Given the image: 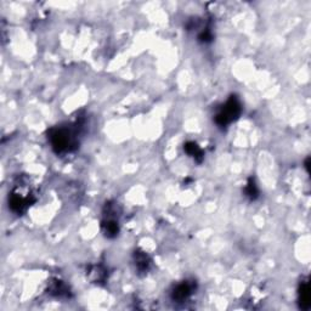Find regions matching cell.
Instances as JSON below:
<instances>
[{
  "label": "cell",
  "instance_id": "cell-1",
  "mask_svg": "<svg viewBox=\"0 0 311 311\" xmlns=\"http://www.w3.org/2000/svg\"><path fill=\"white\" fill-rule=\"evenodd\" d=\"M79 134L81 124L60 125L49 130L48 140L50 142L52 150L57 154H65L73 152L79 147Z\"/></svg>",
  "mask_w": 311,
  "mask_h": 311
},
{
  "label": "cell",
  "instance_id": "cell-2",
  "mask_svg": "<svg viewBox=\"0 0 311 311\" xmlns=\"http://www.w3.org/2000/svg\"><path fill=\"white\" fill-rule=\"evenodd\" d=\"M241 113H242V105L240 99L236 95H231L229 100L218 108L217 114L214 115V122L219 128H227L240 118Z\"/></svg>",
  "mask_w": 311,
  "mask_h": 311
},
{
  "label": "cell",
  "instance_id": "cell-3",
  "mask_svg": "<svg viewBox=\"0 0 311 311\" xmlns=\"http://www.w3.org/2000/svg\"><path fill=\"white\" fill-rule=\"evenodd\" d=\"M25 188L26 184L20 181V184L16 185L11 193L9 195V208L16 215H22L35 202L31 190L23 192Z\"/></svg>",
  "mask_w": 311,
  "mask_h": 311
},
{
  "label": "cell",
  "instance_id": "cell-4",
  "mask_svg": "<svg viewBox=\"0 0 311 311\" xmlns=\"http://www.w3.org/2000/svg\"><path fill=\"white\" fill-rule=\"evenodd\" d=\"M195 290H196L195 281H183L174 287L170 292V298L174 303H184L192 296Z\"/></svg>",
  "mask_w": 311,
  "mask_h": 311
},
{
  "label": "cell",
  "instance_id": "cell-5",
  "mask_svg": "<svg viewBox=\"0 0 311 311\" xmlns=\"http://www.w3.org/2000/svg\"><path fill=\"white\" fill-rule=\"evenodd\" d=\"M133 260L135 269H137L138 274H147L152 266L151 258L147 256L146 253L142 250H135L133 254Z\"/></svg>",
  "mask_w": 311,
  "mask_h": 311
},
{
  "label": "cell",
  "instance_id": "cell-6",
  "mask_svg": "<svg viewBox=\"0 0 311 311\" xmlns=\"http://www.w3.org/2000/svg\"><path fill=\"white\" fill-rule=\"evenodd\" d=\"M298 303H299L300 309H310L311 292L309 281H303V282L299 284V288H298Z\"/></svg>",
  "mask_w": 311,
  "mask_h": 311
},
{
  "label": "cell",
  "instance_id": "cell-7",
  "mask_svg": "<svg viewBox=\"0 0 311 311\" xmlns=\"http://www.w3.org/2000/svg\"><path fill=\"white\" fill-rule=\"evenodd\" d=\"M184 151L186 152L190 157H192L197 163H202L204 160V152L202 151V148L198 146L196 142L193 141L186 142V144L184 145Z\"/></svg>",
  "mask_w": 311,
  "mask_h": 311
},
{
  "label": "cell",
  "instance_id": "cell-8",
  "mask_svg": "<svg viewBox=\"0 0 311 311\" xmlns=\"http://www.w3.org/2000/svg\"><path fill=\"white\" fill-rule=\"evenodd\" d=\"M87 276L92 283H101L105 282L106 279H107V271L101 265H95L89 269Z\"/></svg>",
  "mask_w": 311,
  "mask_h": 311
},
{
  "label": "cell",
  "instance_id": "cell-9",
  "mask_svg": "<svg viewBox=\"0 0 311 311\" xmlns=\"http://www.w3.org/2000/svg\"><path fill=\"white\" fill-rule=\"evenodd\" d=\"M244 196L247 198H249L250 201H256L258 197H259V187H258V185L256 183V180H254V178H249L248 179L246 186H244Z\"/></svg>",
  "mask_w": 311,
  "mask_h": 311
},
{
  "label": "cell",
  "instance_id": "cell-10",
  "mask_svg": "<svg viewBox=\"0 0 311 311\" xmlns=\"http://www.w3.org/2000/svg\"><path fill=\"white\" fill-rule=\"evenodd\" d=\"M49 293L52 294L55 297H67L69 294L68 287L62 282V281L55 280L54 282L50 283V287H49Z\"/></svg>",
  "mask_w": 311,
  "mask_h": 311
},
{
  "label": "cell",
  "instance_id": "cell-11",
  "mask_svg": "<svg viewBox=\"0 0 311 311\" xmlns=\"http://www.w3.org/2000/svg\"><path fill=\"white\" fill-rule=\"evenodd\" d=\"M213 33H211V31L208 27L203 28L202 31L200 32V34H198V41H200L201 43H203V44H208V43H211L213 42Z\"/></svg>",
  "mask_w": 311,
  "mask_h": 311
}]
</instances>
